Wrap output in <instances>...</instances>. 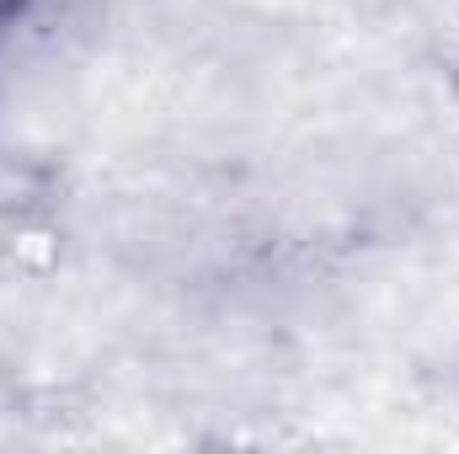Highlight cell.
I'll list each match as a JSON object with an SVG mask.
<instances>
[{"instance_id": "6da1fadb", "label": "cell", "mask_w": 459, "mask_h": 454, "mask_svg": "<svg viewBox=\"0 0 459 454\" xmlns=\"http://www.w3.org/2000/svg\"><path fill=\"white\" fill-rule=\"evenodd\" d=\"M428 65L433 75L459 97V0H428Z\"/></svg>"}, {"instance_id": "7a4b0ae2", "label": "cell", "mask_w": 459, "mask_h": 454, "mask_svg": "<svg viewBox=\"0 0 459 454\" xmlns=\"http://www.w3.org/2000/svg\"><path fill=\"white\" fill-rule=\"evenodd\" d=\"M54 11V0H0V48L16 43L27 27H38Z\"/></svg>"}]
</instances>
